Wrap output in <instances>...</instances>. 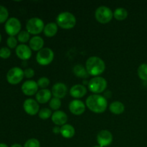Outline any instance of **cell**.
<instances>
[{
	"label": "cell",
	"mask_w": 147,
	"mask_h": 147,
	"mask_svg": "<svg viewBox=\"0 0 147 147\" xmlns=\"http://www.w3.org/2000/svg\"><path fill=\"white\" fill-rule=\"evenodd\" d=\"M17 40L21 43H26L30 40V34L27 30L21 31L17 34Z\"/></svg>",
	"instance_id": "484cf974"
},
{
	"label": "cell",
	"mask_w": 147,
	"mask_h": 147,
	"mask_svg": "<svg viewBox=\"0 0 147 147\" xmlns=\"http://www.w3.org/2000/svg\"><path fill=\"white\" fill-rule=\"evenodd\" d=\"M1 34H0V42H1Z\"/></svg>",
	"instance_id": "f35d334b"
},
{
	"label": "cell",
	"mask_w": 147,
	"mask_h": 147,
	"mask_svg": "<svg viewBox=\"0 0 147 147\" xmlns=\"http://www.w3.org/2000/svg\"><path fill=\"white\" fill-rule=\"evenodd\" d=\"M44 27V22L39 17H32L29 19L26 24L27 31L30 34H34V36L43 32Z\"/></svg>",
	"instance_id": "52a82bcc"
},
{
	"label": "cell",
	"mask_w": 147,
	"mask_h": 147,
	"mask_svg": "<svg viewBox=\"0 0 147 147\" xmlns=\"http://www.w3.org/2000/svg\"><path fill=\"white\" fill-rule=\"evenodd\" d=\"M10 147H24L22 145H21L20 144H14L11 145Z\"/></svg>",
	"instance_id": "d590c367"
},
{
	"label": "cell",
	"mask_w": 147,
	"mask_h": 147,
	"mask_svg": "<svg viewBox=\"0 0 147 147\" xmlns=\"http://www.w3.org/2000/svg\"><path fill=\"white\" fill-rule=\"evenodd\" d=\"M113 135L108 130H101L98 133L96 136L98 144L102 147L110 146L113 142Z\"/></svg>",
	"instance_id": "30bf717a"
},
{
	"label": "cell",
	"mask_w": 147,
	"mask_h": 147,
	"mask_svg": "<svg viewBox=\"0 0 147 147\" xmlns=\"http://www.w3.org/2000/svg\"><path fill=\"white\" fill-rule=\"evenodd\" d=\"M113 17L116 20H119V21L126 20L128 17L127 10L123 7H119L113 11Z\"/></svg>",
	"instance_id": "cb8c5ba5"
},
{
	"label": "cell",
	"mask_w": 147,
	"mask_h": 147,
	"mask_svg": "<svg viewBox=\"0 0 147 147\" xmlns=\"http://www.w3.org/2000/svg\"><path fill=\"white\" fill-rule=\"evenodd\" d=\"M24 77V70L19 67L9 69L7 73V80L11 85H17L23 80Z\"/></svg>",
	"instance_id": "9c48e42d"
},
{
	"label": "cell",
	"mask_w": 147,
	"mask_h": 147,
	"mask_svg": "<svg viewBox=\"0 0 147 147\" xmlns=\"http://www.w3.org/2000/svg\"><path fill=\"white\" fill-rule=\"evenodd\" d=\"M52 115H53L52 111L47 108H43V109H40L38 113L39 117L42 120H47L49 118L51 117Z\"/></svg>",
	"instance_id": "f1b7e54d"
},
{
	"label": "cell",
	"mask_w": 147,
	"mask_h": 147,
	"mask_svg": "<svg viewBox=\"0 0 147 147\" xmlns=\"http://www.w3.org/2000/svg\"><path fill=\"white\" fill-rule=\"evenodd\" d=\"M109 110L112 113L116 115H120L125 111V106L121 101H113L109 106Z\"/></svg>",
	"instance_id": "7402d4cb"
},
{
	"label": "cell",
	"mask_w": 147,
	"mask_h": 147,
	"mask_svg": "<svg viewBox=\"0 0 147 147\" xmlns=\"http://www.w3.org/2000/svg\"><path fill=\"white\" fill-rule=\"evenodd\" d=\"M55 54L52 49L49 47H44L37 52L36 55V60L40 65H48L53 62Z\"/></svg>",
	"instance_id": "8992f818"
},
{
	"label": "cell",
	"mask_w": 147,
	"mask_h": 147,
	"mask_svg": "<svg viewBox=\"0 0 147 147\" xmlns=\"http://www.w3.org/2000/svg\"><path fill=\"white\" fill-rule=\"evenodd\" d=\"M16 55L22 60H27L32 57V50L25 44H20L16 48Z\"/></svg>",
	"instance_id": "5bb4252c"
},
{
	"label": "cell",
	"mask_w": 147,
	"mask_h": 147,
	"mask_svg": "<svg viewBox=\"0 0 147 147\" xmlns=\"http://www.w3.org/2000/svg\"><path fill=\"white\" fill-rule=\"evenodd\" d=\"M50 79L47 77H41L38 79L37 83L38 85L39 88L42 89H46L50 85Z\"/></svg>",
	"instance_id": "f546056e"
},
{
	"label": "cell",
	"mask_w": 147,
	"mask_h": 147,
	"mask_svg": "<svg viewBox=\"0 0 147 147\" xmlns=\"http://www.w3.org/2000/svg\"><path fill=\"white\" fill-rule=\"evenodd\" d=\"M58 31V26L55 22H48L45 25L43 32L47 37H54Z\"/></svg>",
	"instance_id": "ffe728a7"
},
{
	"label": "cell",
	"mask_w": 147,
	"mask_h": 147,
	"mask_svg": "<svg viewBox=\"0 0 147 147\" xmlns=\"http://www.w3.org/2000/svg\"><path fill=\"white\" fill-rule=\"evenodd\" d=\"M22 24L20 20L16 17H10L5 22L4 29L7 34L9 36H13L18 34L21 32Z\"/></svg>",
	"instance_id": "ba28073f"
},
{
	"label": "cell",
	"mask_w": 147,
	"mask_h": 147,
	"mask_svg": "<svg viewBox=\"0 0 147 147\" xmlns=\"http://www.w3.org/2000/svg\"><path fill=\"white\" fill-rule=\"evenodd\" d=\"M76 134V129L72 125L65 124L60 127V134L65 139H71Z\"/></svg>",
	"instance_id": "44dd1931"
},
{
	"label": "cell",
	"mask_w": 147,
	"mask_h": 147,
	"mask_svg": "<svg viewBox=\"0 0 147 147\" xmlns=\"http://www.w3.org/2000/svg\"><path fill=\"white\" fill-rule=\"evenodd\" d=\"M57 26L65 30L73 28L76 24V18L73 13L70 11H63L56 17Z\"/></svg>",
	"instance_id": "3957f363"
},
{
	"label": "cell",
	"mask_w": 147,
	"mask_h": 147,
	"mask_svg": "<svg viewBox=\"0 0 147 147\" xmlns=\"http://www.w3.org/2000/svg\"><path fill=\"white\" fill-rule=\"evenodd\" d=\"M24 111L30 116H34L40 111V105L37 100L32 98H27L23 103Z\"/></svg>",
	"instance_id": "8fae6325"
},
{
	"label": "cell",
	"mask_w": 147,
	"mask_h": 147,
	"mask_svg": "<svg viewBox=\"0 0 147 147\" xmlns=\"http://www.w3.org/2000/svg\"><path fill=\"white\" fill-rule=\"evenodd\" d=\"M86 68L90 76L97 77L105 71L106 64L100 57L92 56L86 60Z\"/></svg>",
	"instance_id": "7a4b0ae2"
},
{
	"label": "cell",
	"mask_w": 147,
	"mask_h": 147,
	"mask_svg": "<svg viewBox=\"0 0 147 147\" xmlns=\"http://www.w3.org/2000/svg\"><path fill=\"white\" fill-rule=\"evenodd\" d=\"M86 104L80 99H74L69 103V110L76 116L82 115L86 111Z\"/></svg>",
	"instance_id": "4fadbf2b"
},
{
	"label": "cell",
	"mask_w": 147,
	"mask_h": 147,
	"mask_svg": "<svg viewBox=\"0 0 147 147\" xmlns=\"http://www.w3.org/2000/svg\"><path fill=\"white\" fill-rule=\"evenodd\" d=\"M95 17L98 22L101 24H107L113 19V12L106 6H100L95 11Z\"/></svg>",
	"instance_id": "5b68a950"
},
{
	"label": "cell",
	"mask_w": 147,
	"mask_h": 147,
	"mask_svg": "<svg viewBox=\"0 0 147 147\" xmlns=\"http://www.w3.org/2000/svg\"><path fill=\"white\" fill-rule=\"evenodd\" d=\"M51 92L55 98H63L67 93V87L65 83H57L53 86Z\"/></svg>",
	"instance_id": "9a60e30c"
},
{
	"label": "cell",
	"mask_w": 147,
	"mask_h": 147,
	"mask_svg": "<svg viewBox=\"0 0 147 147\" xmlns=\"http://www.w3.org/2000/svg\"><path fill=\"white\" fill-rule=\"evenodd\" d=\"M34 73H34V70L32 68H31V67H28V68L25 69L24 70V77L27 78H32L34 76Z\"/></svg>",
	"instance_id": "836d02e7"
},
{
	"label": "cell",
	"mask_w": 147,
	"mask_h": 147,
	"mask_svg": "<svg viewBox=\"0 0 147 147\" xmlns=\"http://www.w3.org/2000/svg\"><path fill=\"white\" fill-rule=\"evenodd\" d=\"M24 147H40V142L38 139L32 138L28 139L27 142L24 143Z\"/></svg>",
	"instance_id": "4dcf8cb0"
},
{
	"label": "cell",
	"mask_w": 147,
	"mask_h": 147,
	"mask_svg": "<svg viewBox=\"0 0 147 147\" xmlns=\"http://www.w3.org/2000/svg\"><path fill=\"white\" fill-rule=\"evenodd\" d=\"M0 147H9L6 144L4 143H0Z\"/></svg>",
	"instance_id": "8d00e7d4"
},
{
	"label": "cell",
	"mask_w": 147,
	"mask_h": 147,
	"mask_svg": "<svg viewBox=\"0 0 147 147\" xmlns=\"http://www.w3.org/2000/svg\"><path fill=\"white\" fill-rule=\"evenodd\" d=\"M44 44L45 42L43 38L38 35L32 37L29 41V47L34 51H40V50L44 48Z\"/></svg>",
	"instance_id": "d6986e66"
},
{
	"label": "cell",
	"mask_w": 147,
	"mask_h": 147,
	"mask_svg": "<svg viewBox=\"0 0 147 147\" xmlns=\"http://www.w3.org/2000/svg\"><path fill=\"white\" fill-rule=\"evenodd\" d=\"M53 132L55 134H60V127L58 126H55L53 127Z\"/></svg>",
	"instance_id": "e575fe53"
},
{
	"label": "cell",
	"mask_w": 147,
	"mask_h": 147,
	"mask_svg": "<svg viewBox=\"0 0 147 147\" xmlns=\"http://www.w3.org/2000/svg\"><path fill=\"white\" fill-rule=\"evenodd\" d=\"M17 39L15 37H13V36H9V37L7 38V45L8 46L9 48L14 49L17 48Z\"/></svg>",
	"instance_id": "1f68e13d"
},
{
	"label": "cell",
	"mask_w": 147,
	"mask_h": 147,
	"mask_svg": "<svg viewBox=\"0 0 147 147\" xmlns=\"http://www.w3.org/2000/svg\"><path fill=\"white\" fill-rule=\"evenodd\" d=\"M9 11L4 6L0 4V24L6 22L8 20Z\"/></svg>",
	"instance_id": "4316f807"
},
{
	"label": "cell",
	"mask_w": 147,
	"mask_h": 147,
	"mask_svg": "<svg viewBox=\"0 0 147 147\" xmlns=\"http://www.w3.org/2000/svg\"><path fill=\"white\" fill-rule=\"evenodd\" d=\"M39 86L37 82L32 80H26L22 86V91L24 95L28 96H33L38 92Z\"/></svg>",
	"instance_id": "7c38bea8"
},
{
	"label": "cell",
	"mask_w": 147,
	"mask_h": 147,
	"mask_svg": "<svg viewBox=\"0 0 147 147\" xmlns=\"http://www.w3.org/2000/svg\"><path fill=\"white\" fill-rule=\"evenodd\" d=\"M11 55V50L9 47H4L0 49V57L2 59H8Z\"/></svg>",
	"instance_id": "d6a6232c"
},
{
	"label": "cell",
	"mask_w": 147,
	"mask_h": 147,
	"mask_svg": "<svg viewBox=\"0 0 147 147\" xmlns=\"http://www.w3.org/2000/svg\"><path fill=\"white\" fill-rule=\"evenodd\" d=\"M93 147H102V146H99V145H96V146H94Z\"/></svg>",
	"instance_id": "74e56055"
},
{
	"label": "cell",
	"mask_w": 147,
	"mask_h": 147,
	"mask_svg": "<svg viewBox=\"0 0 147 147\" xmlns=\"http://www.w3.org/2000/svg\"><path fill=\"white\" fill-rule=\"evenodd\" d=\"M107 85V80L104 78L97 76L88 82V88L94 94H100L106 90Z\"/></svg>",
	"instance_id": "277c9868"
},
{
	"label": "cell",
	"mask_w": 147,
	"mask_h": 147,
	"mask_svg": "<svg viewBox=\"0 0 147 147\" xmlns=\"http://www.w3.org/2000/svg\"><path fill=\"white\" fill-rule=\"evenodd\" d=\"M52 121L56 126H63L66 124L67 121V115L63 111H56L53 113L51 116Z\"/></svg>",
	"instance_id": "2e32d148"
},
{
	"label": "cell",
	"mask_w": 147,
	"mask_h": 147,
	"mask_svg": "<svg viewBox=\"0 0 147 147\" xmlns=\"http://www.w3.org/2000/svg\"><path fill=\"white\" fill-rule=\"evenodd\" d=\"M73 73L77 77L82 78H86L88 77L90 75L88 73L86 67H84L82 65H76L73 67Z\"/></svg>",
	"instance_id": "603a6c76"
},
{
	"label": "cell",
	"mask_w": 147,
	"mask_h": 147,
	"mask_svg": "<svg viewBox=\"0 0 147 147\" xmlns=\"http://www.w3.org/2000/svg\"><path fill=\"white\" fill-rule=\"evenodd\" d=\"M52 92L49 89H41L36 93V100L38 103H44L50 102L51 100Z\"/></svg>",
	"instance_id": "ac0fdd59"
},
{
	"label": "cell",
	"mask_w": 147,
	"mask_h": 147,
	"mask_svg": "<svg viewBox=\"0 0 147 147\" xmlns=\"http://www.w3.org/2000/svg\"><path fill=\"white\" fill-rule=\"evenodd\" d=\"M86 106L93 113H101L107 109L108 101L107 99L101 95L93 94L87 98Z\"/></svg>",
	"instance_id": "6da1fadb"
},
{
	"label": "cell",
	"mask_w": 147,
	"mask_h": 147,
	"mask_svg": "<svg viewBox=\"0 0 147 147\" xmlns=\"http://www.w3.org/2000/svg\"><path fill=\"white\" fill-rule=\"evenodd\" d=\"M139 77L142 80H147V63H142L137 69Z\"/></svg>",
	"instance_id": "d4e9b609"
},
{
	"label": "cell",
	"mask_w": 147,
	"mask_h": 147,
	"mask_svg": "<svg viewBox=\"0 0 147 147\" xmlns=\"http://www.w3.org/2000/svg\"><path fill=\"white\" fill-rule=\"evenodd\" d=\"M61 100L60 98H51V100L49 102V106H50V109L54 111H58V109H60L61 107Z\"/></svg>",
	"instance_id": "83f0119b"
},
{
	"label": "cell",
	"mask_w": 147,
	"mask_h": 147,
	"mask_svg": "<svg viewBox=\"0 0 147 147\" xmlns=\"http://www.w3.org/2000/svg\"><path fill=\"white\" fill-rule=\"evenodd\" d=\"M86 93H87V89H86V86L81 84L74 85L70 89V96L76 99L83 98Z\"/></svg>",
	"instance_id": "e0dca14e"
}]
</instances>
